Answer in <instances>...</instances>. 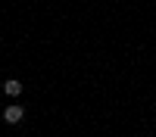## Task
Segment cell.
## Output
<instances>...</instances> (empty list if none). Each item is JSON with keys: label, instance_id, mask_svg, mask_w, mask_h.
I'll return each mask as SVG.
<instances>
[{"label": "cell", "instance_id": "obj_1", "mask_svg": "<svg viewBox=\"0 0 156 137\" xmlns=\"http://www.w3.org/2000/svg\"><path fill=\"white\" fill-rule=\"evenodd\" d=\"M22 118H25V106L12 103V106H6V109H3V122H6V125H19Z\"/></svg>", "mask_w": 156, "mask_h": 137}, {"label": "cell", "instance_id": "obj_2", "mask_svg": "<svg viewBox=\"0 0 156 137\" xmlns=\"http://www.w3.org/2000/svg\"><path fill=\"white\" fill-rule=\"evenodd\" d=\"M22 91H25V84H22L19 78L3 81V94H6V97H12V100H16V97H22Z\"/></svg>", "mask_w": 156, "mask_h": 137}]
</instances>
